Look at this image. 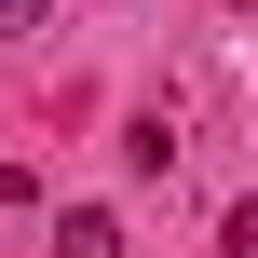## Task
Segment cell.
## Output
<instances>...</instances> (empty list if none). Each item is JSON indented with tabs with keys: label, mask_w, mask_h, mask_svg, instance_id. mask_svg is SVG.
Segmentation results:
<instances>
[{
	"label": "cell",
	"mask_w": 258,
	"mask_h": 258,
	"mask_svg": "<svg viewBox=\"0 0 258 258\" xmlns=\"http://www.w3.org/2000/svg\"><path fill=\"white\" fill-rule=\"evenodd\" d=\"M27 27H41V0H0V41H27Z\"/></svg>",
	"instance_id": "7a4b0ae2"
},
{
	"label": "cell",
	"mask_w": 258,
	"mask_h": 258,
	"mask_svg": "<svg viewBox=\"0 0 258 258\" xmlns=\"http://www.w3.org/2000/svg\"><path fill=\"white\" fill-rule=\"evenodd\" d=\"M54 258H122V218H109V204H68V218H54Z\"/></svg>",
	"instance_id": "6da1fadb"
}]
</instances>
